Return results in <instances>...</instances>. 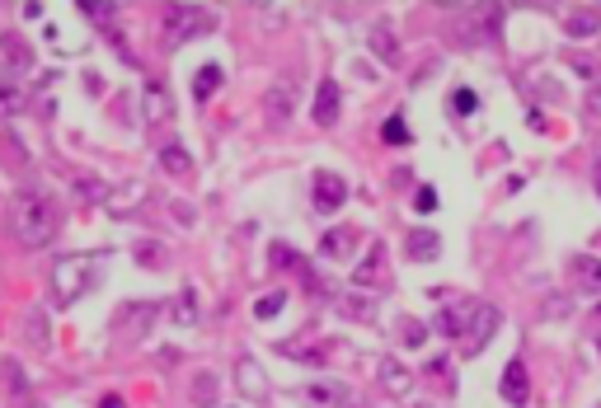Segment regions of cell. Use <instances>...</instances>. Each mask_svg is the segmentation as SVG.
Instances as JSON below:
<instances>
[{
  "label": "cell",
  "instance_id": "cell-1",
  "mask_svg": "<svg viewBox=\"0 0 601 408\" xmlns=\"http://www.w3.org/2000/svg\"><path fill=\"white\" fill-rule=\"evenodd\" d=\"M479 315H484V305L470 301V296H461L456 305H447V310H437V319H432V329L442 333V338H470V329L479 324Z\"/></svg>",
  "mask_w": 601,
  "mask_h": 408
},
{
  "label": "cell",
  "instance_id": "cell-2",
  "mask_svg": "<svg viewBox=\"0 0 601 408\" xmlns=\"http://www.w3.org/2000/svg\"><path fill=\"white\" fill-rule=\"evenodd\" d=\"M306 408H357V390H348L343 380H315L301 390Z\"/></svg>",
  "mask_w": 601,
  "mask_h": 408
},
{
  "label": "cell",
  "instance_id": "cell-3",
  "mask_svg": "<svg viewBox=\"0 0 601 408\" xmlns=\"http://www.w3.org/2000/svg\"><path fill=\"white\" fill-rule=\"evenodd\" d=\"M343 197H348V183L334 174V169H320L315 179H310V202H315V212H339L343 207Z\"/></svg>",
  "mask_w": 601,
  "mask_h": 408
},
{
  "label": "cell",
  "instance_id": "cell-4",
  "mask_svg": "<svg viewBox=\"0 0 601 408\" xmlns=\"http://www.w3.org/2000/svg\"><path fill=\"white\" fill-rule=\"evenodd\" d=\"M503 399H508L512 408H522L526 399H531V376H526V362H522V357H512L508 371H503Z\"/></svg>",
  "mask_w": 601,
  "mask_h": 408
},
{
  "label": "cell",
  "instance_id": "cell-5",
  "mask_svg": "<svg viewBox=\"0 0 601 408\" xmlns=\"http://www.w3.org/2000/svg\"><path fill=\"white\" fill-rule=\"evenodd\" d=\"M263 118L273 122V127L292 122V85H287V80H278L273 90L263 94Z\"/></svg>",
  "mask_w": 601,
  "mask_h": 408
},
{
  "label": "cell",
  "instance_id": "cell-6",
  "mask_svg": "<svg viewBox=\"0 0 601 408\" xmlns=\"http://www.w3.org/2000/svg\"><path fill=\"white\" fill-rule=\"evenodd\" d=\"M315 122L320 127L339 122V80H320V90H315Z\"/></svg>",
  "mask_w": 601,
  "mask_h": 408
},
{
  "label": "cell",
  "instance_id": "cell-7",
  "mask_svg": "<svg viewBox=\"0 0 601 408\" xmlns=\"http://www.w3.org/2000/svg\"><path fill=\"white\" fill-rule=\"evenodd\" d=\"M376 376H381V385H386V394H395V399H400V394H409V390H414V376H409V371H404V366L395 362V357H381V366H376Z\"/></svg>",
  "mask_w": 601,
  "mask_h": 408
},
{
  "label": "cell",
  "instance_id": "cell-8",
  "mask_svg": "<svg viewBox=\"0 0 601 408\" xmlns=\"http://www.w3.org/2000/svg\"><path fill=\"white\" fill-rule=\"evenodd\" d=\"M357 230H324L320 235V258H353Z\"/></svg>",
  "mask_w": 601,
  "mask_h": 408
},
{
  "label": "cell",
  "instance_id": "cell-9",
  "mask_svg": "<svg viewBox=\"0 0 601 408\" xmlns=\"http://www.w3.org/2000/svg\"><path fill=\"white\" fill-rule=\"evenodd\" d=\"M404 254H409V263H432V258L442 254V240H437L432 230H414L409 244H404Z\"/></svg>",
  "mask_w": 601,
  "mask_h": 408
},
{
  "label": "cell",
  "instance_id": "cell-10",
  "mask_svg": "<svg viewBox=\"0 0 601 408\" xmlns=\"http://www.w3.org/2000/svg\"><path fill=\"white\" fill-rule=\"evenodd\" d=\"M170 29L174 38H193V33L212 29V15H202V10H170Z\"/></svg>",
  "mask_w": 601,
  "mask_h": 408
},
{
  "label": "cell",
  "instance_id": "cell-11",
  "mask_svg": "<svg viewBox=\"0 0 601 408\" xmlns=\"http://www.w3.org/2000/svg\"><path fill=\"white\" fill-rule=\"evenodd\" d=\"M494 329H498V310H494V305H484V315H479V324L470 329V338H465V357H475V352L484 348L489 338H494Z\"/></svg>",
  "mask_w": 601,
  "mask_h": 408
},
{
  "label": "cell",
  "instance_id": "cell-12",
  "mask_svg": "<svg viewBox=\"0 0 601 408\" xmlns=\"http://www.w3.org/2000/svg\"><path fill=\"white\" fill-rule=\"evenodd\" d=\"M569 268H573V277H578L583 287L601 291V258H592V254H573V258H569Z\"/></svg>",
  "mask_w": 601,
  "mask_h": 408
},
{
  "label": "cell",
  "instance_id": "cell-13",
  "mask_svg": "<svg viewBox=\"0 0 601 408\" xmlns=\"http://www.w3.org/2000/svg\"><path fill=\"white\" fill-rule=\"evenodd\" d=\"M601 29V15L597 10H573L569 19H564V33H573V38H587V33Z\"/></svg>",
  "mask_w": 601,
  "mask_h": 408
},
{
  "label": "cell",
  "instance_id": "cell-14",
  "mask_svg": "<svg viewBox=\"0 0 601 408\" xmlns=\"http://www.w3.org/2000/svg\"><path fill=\"white\" fill-rule=\"evenodd\" d=\"M371 52L381 61H400V47H395V33L381 24V29H371Z\"/></svg>",
  "mask_w": 601,
  "mask_h": 408
},
{
  "label": "cell",
  "instance_id": "cell-15",
  "mask_svg": "<svg viewBox=\"0 0 601 408\" xmlns=\"http://www.w3.org/2000/svg\"><path fill=\"white\" fill-rule=\"evenodd\" d=\"M381 263H386V249H381V244H376V249H371L367 254V263H362V268H357V287H371V282H376V272H381Z\"/></svg>",
  "mask_w": 601,
  "mask_h": 408
},
{
  "label": "cell",
  "instance_id": "cell-16",
  "mask_svg": "<svg viewBox=\"0 0 601 408\" xmlns=\"http://www.w3.org/2000/svg\"><path fill=\"white\" fill-rule=\"evenodd\" d=\"M282 305H287V291H268V296H259V301H254V315H259V319H273Z\"/></svg>",
  "mask_w": 601,
  "mask_h": 408
},
{
  "label": "cell",
  "instance_id": "cell-17",
  "mask_svg": "<svg viewBox=\"0 0 601 408\" xmlns=\"http://www.w3.org/2000/svg\"><path fill=\"white\" fill-rule=\"evenodd\" d=\"M381 141H386V146H404V141H409V127H404L400 113H395V118H386V127H381Z\"/></svg>",
  "mask_w": 601,
  "mask_h": 408
},
{
  "label": "cell",
  "instance_id": "cell-18",
  "mask_svg": "<svg viewBox=\"0 0 601 408\" xmlns=\"http://www.w3.org/2000/svg\"><path fill=\"white\" fill-rule=\"evenodd\" d=\"M339 305L353 319H371V315H376V301H367V296H339Z\"/></svg>",
  "mask_w": 601,
  "mask_h": 408
},
{
  "label": "cell",
  "instance_id": "cell-19",
  "mask_svg": "<svg viewBox=\"0 0 601 408\" xmlns=\"http://www.w3.org/2000/svg\"><path fill=\"white\" fill-rule=\"evenodd\" d=\"M216 85H221V66H202L198 71V99H212Z\"/></svg>",
  "mask_w": 601,
  "mask_h": 408
},
{
  "label": "cell",
  "instance_id": "cell-20",
  "mask_svg": "<svg viewBox=\"0 0 601 408\" xmlns=\"http://www.w3.org/2000/svg\"><path fill=\"white\" fill-rule=\"evenodd\" d=\"M428 376H432V380H442L447 390H456V371H451L447 357H437V362H428Z\"/></svg>",
  "mask_w": 601,
  "mask_h": 408
},
{
  "label": "cell",
  "instance_id": "cell-21",
  "mask_svg": "<svg viewBox=\"0 0 601 408\" xmlns=\"http://www.w3.org/2000/svg\"><path fill=\"white\" fill-rule=\"evenodd\" d=\"M414 207H418V212H423V216H428V212H437V188H432V183H423V188H418V193H414Z\"/></svg>",
  "mask_w": 601,
  "mask_h": 408
},
{
  "label": "cell",
  "instance_id": "cell-22",
  "mask_svg": "<svg viewBox=\"0 0 601 408\" xmlns=\"http://www.w3.org/2000/svg\"><path fill=\"white\" fill-rule=\"evenodd\" d=\"M240 380H245V390H249V394H263V380H259V371H254L249 362H240Z\"/></svg>",
  "mask_w": 601,
  "mask_h": 408
},
{
  "label": "cell",
  "instance_id": "cell-23",
  "mask_svg": "<svg viewBox=\"0 0 601 408\" xmlns=\"http://www.w3.org/2000/svg\"><path fill=\"white\" fill-rule=\"evenodd\" d=\"M451 104H456V113H475V94H470V90H456V99H451Z\"/></svg>",
  "mask_w": 601,
  "mask_h": 408
},
{
  "label": "cell",
  "instance_id": "cell-24",
  "mask_svg": "<svg viewBox=\"0 0 601 408\" xmlns=\"http://www.w3.org/2000/svg\"><path fill=\"white\" fill-rule=\"evenodd\" d=\"M165 165H170L174 174H184V169H188V155H184V151H165Z\"/></svg>",
  "mask_w": 601,
  "mask_h": 408
},
{
  "label": "cell",
  "instance_id": "cell-25",
  "mask_svg": "<svg viewBox=\"0 0 601 408\" xmlns=\"http://www.w3.org/2000/svg\"><path fill=\"white\" fill-rule=\"evenodd\" d=\"M423 338H428V329H423V324H409V329H404V343H409V348H418Z\"/></svg>",
  "mask_w": 601,
  "mask_h": 408
},
{
  "label": "cell",
  "instance_id": "cell-26",
  "mask_svg": "<svg viewBox=\"0 0 601 408\" xmlns=\"http://www.w3.org/2000/svg\"><path fill=\"white\" fill-rule=\"evenodd\" d=\"M296 357H301V362H310V366H324V362H329V348H315V352H296Z\"/></svg>",
  "mask_w": 601,
  "mask_h": 408
},
{
  "label": "cell",
  "instance_id": "cell-27",
  "mask_svg": "<svg viewBox=\"0 0 601 408\" xmlns=\"http://www.w3.org/2000/svg\"><path fill=\"white\" fill-rule=\"evenodd\" d=\"M198 399H202V404L212 399V376H202V380H198Z\"/></svg>",
  "mask_w": 601,
  "mask_h": 408
},
{
  "label": "cell",
  "instance_id": "cell-28",
  "mask_svg": "<svg viewBox=\"0 0 601 408\" xmlns=\"http://www.w3.org/2000/svg\"><path fill=\"white\" fill-rule=\"evenodd\" d=\"M597 324H601V305H597ZM597 352H601V333H597Z\"/></svg>",
  "mask_w": 601,
  "mask_h": 408
},
{
  "label": "cell",
  "instance_id": "cell-29",
  "mask_svg": "<svg viewBox=\"0 0 601 408\" xmlns=\"http://www.w3.org/2000/svg\"><path fill=\"white\" fill-rule=\"evenodd\" d=\"M597 188H601V165H597Z\"/></svg>",
  "mask_w": 601,
  "mask_h": 408
}]
</instances>
